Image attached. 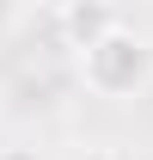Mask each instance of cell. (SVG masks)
Returning a JSON list of instances; mask_svg holds the SVG:
<instances>
[{
  "instance_id": "obj_1",
  "label": "cell",
  "mask_w": 153,
  "mask_h": 160,
  "mask_svg": "<svg viewBox=\"0 0 153 160\" xmlns=\"http://www.w3.org/2000/svg\"><path fill=\"white\" fill-rule=\"evenodd\" d=\"M147 74H153V49H147V37H135L129 25H110L98 43L80 49V80L98 99H129V92L147 86Z\"/></svg>"
},
{
  "instance_id": "obj_2",
  "label": "cell",
  "mask_w": 153,
  "mask_h": 160,
  "mask_svg": "<svg viewBox=\"0 0 153 160\" xmlns=\"http://www.w3.org/2000/svg\"><path fill=\"white\" fill-rule=\"evenodd\" d=\"M61 25H67V43H74V49H86V43H98V37L116 25V12L104 6V0H74Z\"/></svg>"
},
{
  "instance_id": "obj_3",
  "label": "cell",
  "mask_w": 153,
  "mask_h": 160,
  "mask_svg": "<svg viewBox=\"0 0 153 160\" xmlns=\"http://www.w3.org/2000/svg\"><path fill=\"white\" fill-rule=\"evenodd\" d=\"M6 19H12V0H0V31H6Z\"/></svg>"
},
{
  "instance_id": "obj_4",
  "label": "cell",
  "mask_w": 153,
  "mask_h": 160,
  "mask_svg": "<svg viewBox=\"0 0 153 160\" xmlns=\"http://www.w3.org/2000/svg\"><path fill=\"white\" fill-rule=\"evenodd\" d=\"M12 160H25V154H12Z\"/></svg>"
}]
</instances>
